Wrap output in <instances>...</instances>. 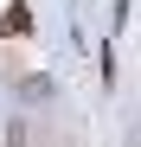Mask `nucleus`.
Masks as SVG:
<instances>
[{"mask_svg":"<svg viewBox=\"0 0 141 147\" xmlns=\"http://www.w3.org/2000/svg\"><path fill=\"white\" fill-rule=\"evenodd\" d=\"M0 32H13V38H26V32H32V19H26V7H19V0L0 13Z\"/></svg>","mask_w":141,"mask_h":147,"instance_id":"f257e3e1","label":"nucleus"}]
</instances>
